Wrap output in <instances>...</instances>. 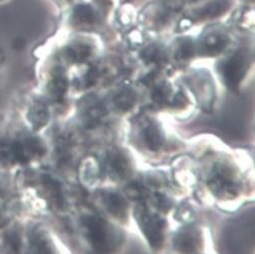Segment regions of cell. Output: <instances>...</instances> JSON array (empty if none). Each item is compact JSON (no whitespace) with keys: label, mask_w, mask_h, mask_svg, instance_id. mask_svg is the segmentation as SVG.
Instances as JSON below:
<instances>
[{"label":"cell","mask_w":255,"mask_h":254,"mask_svg":"<svg viewBox=\"0 0 255 254\" xmlns=\"http://www.w3.org/2000/svg\"><path fill=\"white\" fill-rule=\"evenodd\" d=\"M86 237L92 247L99 252H109L114 246V234L111 227L103 219L86 216L82 219Z\"/></svg>","instance_id":"6da1fadb"},{"label":"cell","mask_w":255,"mask_h":254,"mask_svg":"<svg viewBox=\"0 0 255 254\" xmlns=\"http://www.w3.org/2000/svg\"><path fill=\"white\" fill-rule=\"evenodd\" d=\"M137 220L150 245L155 248L160 247L163 241L162 220L146 209H140L137 212Z\"/></svg>","instance_id":"7a4b0ae2"},{"label":"cell","mask_w":255,"mask_h":254,"mask_svg":"<svg viewBox=\"0 0 255 254\" xmlns=\"http://www.w3.org/2000/svg\"><path fill=\"white\" fill-rule=\"evenodd\" d=\"M232 5V0H205L191 9L187 17L189 21L214 19L226 13Z\"/></svg>","instance_id":"3957f363"},{"label":"cell","mask_w":255,"mask_h":254,"mask_svg":"<svg viewBox=\"0 0 255 254\" xmlns=\"http://www.w3.org/2000/svg\"><path fill=\"white\" fill-rule=\"evenodd\" d=\"M209 185L219 198H233L239 192V185L234 176L227 169H217L212 175Z\"/></svg>","instance_id":"277c9868"},{"label":"cell","mask_w":255,"mask_h":254,"mask_svg":"<svg viewBox=\"0 0 255 254\" xmlns=\"http://www.w3.org/2000/svg\"><path fill=\"white\" fill-rule=\"evenodd\" d=\"M247 69L245 56L238 52L229 58L223 65V76H224L227 86L235 89L243 79Z\"/></svg>","instance_id":"5b68a950"},{"label":"cell","mask_w":255,"mask_h":254,"mask_svg":"<svg viewBox=\"0 0 255 254\" xmlns=\"http://www.w3.org/2000/svg\"><path fill=\"white\" fill-rule=\"evenodd\" d=\"M230 39L225 31L219 27L207 30L199 40V50L207 55H217L228 46Z\"/></svg>","instance_id":"8992f818"},{"label":"cell","mask_w":255,"mask_h":254,"mask_svg":"<svg viewBox=\"0 0 255 254\" xmlns=\"http://www.w3.org/2000/svg\"><path fill=\"white\" fill-rule=\"evenodd\" d=\"M70 8V20L74 25L89 26L98 23L101 14L89 1L72 3Z\"/></svg>","instance_id":"52a82bcc"},{"label":"cell","mask_w":255,"mask_h":254,"mask_svg":"<svg viewBox=\"0 0 255 254\" xmlns=\"http://www.w3.org/2000/svg\"><path fill=\"white\" fill-rule=\"evenodd\" d=\"M80 112L86 126L94 127L106 115V109L102 102L95 97H87L80 104Z\"/></svg>","instance_id":"ba28073f"},{"label":"cell","mask_w":255,"mask_h":254,"mask_svg":"<svg viewBox=\"0 0 255 254\" xmlns=\"http://www.w3.org/2000/svg\"><path fill=\"white\" fill-rule=\"evenodd\" d=\"M105 169L113 178H123L129 171V164L127 158L118 150L110 151L106 161Z\"/></svg>","instance_id":"9c48e42d"},{"label":"cell","mask_w":255,"mask_h":254,"mask_svg":"<svg viewBox=\"0 0 255 254\" xmlns=\"http://www.w3.org/2000/svg\"><path fill=\"white\" fill-rule=\"evenodd\" d=\"M143 138L147 147L152 151H158L164 143V136L160 127L152 121L143 129Z\"/></svg>","instance_id":"30bf717a"},{"label":"cell","mask_w":255,"mask_h":254,"mask_svg":"<svg viewBox=\"0 0 255 254\" xmlns=\"http://www.w3.org/2000/svg\"><path fill=\"white\" fill-rule=\"evenodd\" d=\"M50 114L48 107L43 102H36L28 112V121L33 125L35 130H39L49 122Z\"/></svg>","instance_id":"8fae6325"},{"label":"cell","mask_w":255,"mask_h":254,"mask_svg":"<svg viewBox=\"0 0 255 254\" xmlns=\"http://www.w3.org/2000/svg\"><path fill=\"white\" fill-rule=\"evenodd\" d=\"M105 205L110 214L115 218L124 219L128 213V205L124 198L115 193H109L105 196Z\"/></svg>","instance_id":"7c38bea8"},{"label":"cell","mask_w":255,"mask_h":254,"mask_svg":"<svg viewBox=\"0 0 255 254\" xmlns=\"http://www.w3.org/2000/svg\"><path fill=\"white\" fill-rule=\"evenodd\" d=\"M68 87L67 78L63 72L62 68H56L54 70L53 77L49 83V91L55 100H61L66 93Z\"/></svg>","instance_id":"4fadbf2b"},{"label":"cell","mask_w":255,"mask_h":254,"mask_svg":"<svg viewBox=\"0 0 255 254\" xmlns=\"http://www.w3.org/2000/svg\"><path fill=\"white\" fill-rule=\"evenodd\" d=\"M91 51H92V48L89 44L85 42L77 41L70 44L66 48L65 55L69 60L73 62H82L90 56Z\"/></svg>","instance_id":"5bb4252c"},{"label":"cell","mask_w":255,"mask_h":254,"mask_svg":"<svg viewBox=\"0 0 255 254\" xmlns=\"http://www.w3.org/2000/svg\"><path fill=\"white\" fill-rule=\"evenodd\" d=\"M136 102V95L130 89H125L121 91L115 99V105L119 110L129 111Z\"/></svg>","instance_id":"9a60e30c"},{"label":"cell","mask_w":255,"mask_h":254,"mask_svg":"<svg viewBox=\"0 0 255 254\" xmlns=\"http://www.w3.org/2000/svg\"><path fill=\"white\" fill-rule=\"evenodd\" d=\"M176 56L180 59H187L190 58L194 54L196 46L194 45V42L188 38H182L177 41L176 44Z\"/></svg>","instance_id":"2e32d148"},{"label":"cell","mask_w":255,"mask_h":254,"mask_svg":"<svg viewBox=\"0 0 255 254\" xmlns=\"http://www.w3.org/2000/svg\"><path fill=\"white\" fill-rule=\"evenodd\" d=\"M176 244L179 249L184 252H193L197 247V240L194 234L191 233H181L176 238Z\"/></svg>","instance_id":"e0dca14e"},{"label":"cell","mask_w":255,"mask_h":254,"mask_svg":"<svg viewBox=\"0 0 255 254\" xmlns=\"http://www.w3.org/2000/svg\"><path fill=\"white\" fill-rule=\"evenodd\" d=\"M87 1H89L102 15L108 11H111L115 5L118 4L119 0H87Z\"/></svg>","instance_id":"ac0fdd59"},{"label":"cell","mask_w":255,"mask_h":254,"mask_svg":"<svg viewBox=\"0 0 255 254\" xmlns=\"http://www.w3.org/2000/svg\"><path fill=\"white\" fill-rule=\"evenodd\" d=\"M54 1H55L58 5L65 6V5H71V4L73 3L74 0H54Z\"/></svg>","instance_id":"d6986e66"},{"label":"cell","mask_w":255,"mask_h":254,"mask_svg":"<svg viewBox=\"0 0 255 254\" xmlns=\"http://www.w3.org/2000/svg\"><path fill=\"white\" fill-rule=\"evenodd\" d=\"M239 2L241 4H252L253 0H239Z\"/></svg>","instance_id":"ffe728a7"}]
</instances>
